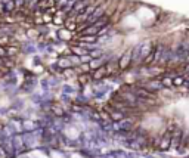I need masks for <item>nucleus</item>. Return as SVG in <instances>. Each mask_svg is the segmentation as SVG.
I'll return each mask as SVG.
<instances>
[{"instance_id":"nucleus-1","label":"nucleus","mask_w":189,"mask_h":158,"mask_svg":"<svg viewBox=\"0 0 189 158\" xmlns=\"http://www.w3.org/2000/svg\"><path fill=\"white\" fill-rule=\"evenodd\" d=\"M130 58H132V50H127L126 53H124V56L121 58V61L118 62V67H120V69H124V68L128 65V62H130Z\"/></svg>"},{"instance_id":"nucleus-2","label":"nucleus","mask_w":189,"mask_h":158,"mask_svg":"<svg viewBox=\"0 0 189 158\" xmlns=\"http://www.w3.org/2000/svg\"><path fill=\"white\" fill-rule=\"evenodd\" d=\"M5 49H6V58H13L19 52V47L18 46H7Z\"/></svg>"},{"instance_id":"nucleus-3","label":"nucleus","mask_w":189,"mask_h":158,"mask_svg":"<svg viewBox=\"0 0 189 158\" xmlns=\"http://www.w3.org/2000/svg\"><path fill=\"white\" fill-rule=\"evenodd\" d=\"M90 80H92V74H89V73H83L78 75V81L81 84H87V83H90Z\"/></svg>"},{"instance_id":"nucleus-4","label":"nucleus","mask_w":189,"mask_h":158,"mask_svg":"<svg viewBox=\"0 0 189 158\" xmlns=\"http://www.w3.org/2000/svg\"><path fill=\"white\" fill-rule=\"evenodd\" d=\"M104 75H106V71H105V67H100V68H98L96 71H94L93 74H92V79H96V80H99V79H102Z\"/></svg>"},{"instance_id":"nucleus-5","label":"nucleus","mask_w":189,"mask_h":158,"mask_svg":"<svg viewBox=\"0 0 189 158\" xmlns=\"http://www.w3.org/2000/svg\"><path fill=\"white\" fill-rule=\"evenodd\" d=\"M9 45H11V37L0 36V47H7Z\"/></svg>"},{"instance_id":"nucleus-6","label":"nucleus","mask_w":189,"mask_h":158,"mask_svg":"<svg viewBox=\"0 0 189 158\" xmlns=\"http://www.w3.org/2000/svg\"><path fill=\"white\" fill-rule=\"evenodd\" d=\"M149 64H154V49L148 53V56L143 59V65H149Z\"/></svg>"},{"instance_id":"nucleus-7","label":"nucleus","mask_w":189,"mask_h":158,"mask_svg":"<svg viewBox=\"0 0 189 158\" xmlns=\"http://www.w3.org/2000/svg\"><path fill=\"white\" fill-rule=\"evenodd\" d=\"M158 146L161 148V149H168V148H170V137L162 139V141L160 142V145H158Z\"/></svg>"},{"instance_id":"nucleus-8","label":"nucleus","mask_w":189,"mask_h":158,"mask_svg":"<svg viewBox=\"0 0 189 158\" xmlns=\"http://www.w3.org/2000/svg\"><path fill=\"white\" fill-rule=\"evenodd\" d=\"M52 22H53V24H58V25H64V22H65V18H62V17H53Z\"/></svg>"},{"instance_id":"nucleus-9","label":"nucleus","mask_w":189,"mask_h":158,"mask_svg":"<svg viewBox=\"0 0 189 158\" xmlns=\"http://www.w3.org/2000/svg\"><path fill=\"white\" fill-rule=\"evenodd\" d=\"M41 18H43V24H50V22H52V19H53V17L49 15V13H43Z\"/></svg>"},{"instance_id":"nucleus-10","label":"nucleus","mask_w":189,"mask_h":158,"mask_svg":"<svg viewBox=\"0 0 189 158\" xmlns=\"http://www.w3.org/2000/svg\"><path fill=\"white\" fill-rule=\"evenodd\" d=\"M161 84H164L166 87H170V89H173V81H172V79H162V81H161Z\"/></svg>"},{"instance_id":"nucleus-11","label":"nucleus","mask_w":189,"mask_h":158,"mask_svg":"<svg viewBox=\"0 0 189 158\" xmlns=\"http://www.w3.org/2000/svg\"><path fill=\"white\" fill-rule=\"evenodd\" d=\"M89 69H90V67H89V65H87V64H84V65H83V64H81V71H84V73H87Z\"/></svg>"},{"instance_id":"nucleus-12","label":"nucleus","mask_w":189,"mask_h":158,"mask_svg":"<svg viewBox=\"0 0 189 158\" xmlns=\"http://www.w3.org/2000/svg\"><path fill=\"white\" fill-rule=\"evenodd\" d=\"M0 58H6V49L5 47H0Z\"/></svg>"},{"instance_id":"nucleus-13","label":"nucleus","mask_w":189,"mask_h":158,"mask_svg":"<svg viewBox=\"0 0 189 158\" xmlns=\"http://www.w3.org/2000/svg\"><path fill=\"white\" fill-rule=\"evenodd\" d=\"M78 2H84V0H78Z\"/></svg>"},{"instance_id":"nucleus-14","label":"nucleus","mask_w":189,"mask_h":158,"mask_svg":"<svg viewBox=\"0 0 189 158\" xmlns=\"http://www.w3.org/2000/svg\"><path fill=\"white\" fill-rule=\"evenodd\" d=\"M39 2H40V0H39Z\"/></svg>"}]
</instances>
